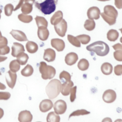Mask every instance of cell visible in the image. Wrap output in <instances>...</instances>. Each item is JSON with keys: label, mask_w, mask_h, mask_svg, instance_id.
Masks as SVG:
<instances>
[{"label": "cell", "mask_w": 122, "mask_h": 122, "mask_svg": "<svg viewBox=\"0 0 122 122\" xmlns=\"http://www.w3.org/2000/svg\"><path fill=\"white\" fill-rule=\"evenodd\" d=\"M35 7L45 15L50 14L56 10L58 0H34Z\"/></svg>", "instance_id": "cell-1"}, {"label": "cell", "mask_w": 122, "mask_h": 122, "mask_svg": "<svg viewBox=\"0 0 122 122\" xmlns=\"http://www.w3.org/2000/svg\"><path fill=\"white\" fill-rule=\"evenodd\" d=\"M86 49L90 51L95 52L99 56H104L107 55L110 51L109 46L102 41H95L86 47Z\"/></svg>", "instance_id": "cell-2"}, {"label": "cell", "mask_w": 122, "mask_h": 122, "mask_svg": "<svg viewBox=\"0 0 122 122\" xmlns=\"http://www.w3.org/2000/svg\"><path fill=\"white\" fill-rule=\"evenodd\" d=\"M61 86V83L60 80L54 79L50 81L45 88L46 93L50 99H53L59 95Z\"/></svg>", "instance_id": "cell-3"}, {"label": "cell", "mask_w": 122, "mask_h": 122, "mask_svg": "<svg viewBox=\"0 0 122 122\" xmlns=\"http://www.w3.org/2000/svg\"><path fill=\"white\" fill-rule=\"evenodd\" d=\"M39 71L41 74V78L44 80L51 79L56 74L55 69L51 66L48 65L44 61L40 63Z\"/></svg>", "instance_id": "cell-4"}, {"label": "cell", "mask_w": 122, "mask_h": 122, "mask_svg": "<svg viewBox=\"0 0 122 122\" xmlns=\"http://www.w3.org/2000/svg\"><path fill=\"white\" fill-rule=\"evenodd\" d=\"M54 29L59 36L61 37L65 36L67 30V22L64 19H62L61 22L54 25Z\"/></svg>", "instance_id": "cell-5"}, {"label": "cell", "mask_w": 122, "mask_h": 122, "mask_svg": "<svg viewBox=\"0 0 122 122\" xmlns=\"http://www.w3.org/2000/svg\"><path fill=\"white\" fill-rule=\"evenodd\" d=\"M53 107L55 112L57 114H62L65 113L67 110V104L62 100L57 101L54 103Z\"/></svg>", "instance_id": "cell-6"}, {"label": "cell", "mask_w": 122, "mask_h": 122, "mask_svg": "<svg viewBox=\"0 0 122 122\" xmlns=\"http://www.w3.org/2000/svg\"><path fill=\"white\" fill-rule=\"evenodd\" d=\"M116 99V93L114 90L108 89L106 90L102 95V99L106 103H112Z\"/></svg>", "instance_id": "cell-7"}, {"label": "cell", "mask_w": 122, "mask_h": 122, "mask_svg": "<svg viewBox=\"0 0 122 122\" xmlns=\"http://www.w3.org/2000/svg\"><path fill=\"white\" fill-rule=\"evenodd\" d=\"M17 74L11 71L10 70L8 71L5 74V79L7 85L11 88L13 89L15 85L17 80Z\"/></svg>", "instance_id": "cell-8"}, {"label": "cell", "mask_w": 122, "mask_h": 122, "mask_svg": "<svg viewBox=\"0 0 122 122\" xmlns=\"http://www.w3.org/2000/svg\"><path fill=\"white\" fill-rule=\"evenodd\" d=\"M32 118V115L31 112L28 110L21 111L18 115L19 122H31Z\"/></svg>", "instance_id": "cell-9"}, {"label": "cell", "mask_w": 122, "mask_h": 122, "mask_svg": "<svg viewBox=\"0 0 122 122\" xmlns=\"http://www.w3.org/2000/svg\"><path fill=\"white\" fill-rule=\"evenodd\" d=\"M100 14L101 12L100 9L97 7L95 6L90 8L88 10L87 13L88 18L91 20L99 19L100 18Z\"/></svg>", "instance_id": "cell-10"}, {"label": "cell", "mask_w": 122, "mask_h": 122, "mask_svg": "<svg viewBox=\"0 0 122 122\" xmlns=\"http://www.w3.org/2000/svg\"><path fill=\"white\" fill-rule=\"evenodd\" d=\"M104 13L108 17L116 19L118 16V11L112 5H106L104 7Z\"/></svg>", "instance_id": "cell-11"}, {"label": "cell", "mask_w": 122, "mask_h": 122, "mask_svg": "<svg viewBox=\"0 0 122 122\" xmlns=\"http://www.w3.org/2000/svg\"><path fill=\"white\" fill-rule=\"evenodd\" d=\"M51 46L58 51H61L65 48V43L61 39L58 38L52 39L51 40Z\"/></svg>", "instance_id": "cell-12"}, {"label": "cell", "mask_w": 122, "mask_h": 122, "mask_svg": "<svg viewBox=\"0 0 122 122\" xmlns=\"http://www.w3.org/2000/svg\"><path fill=\"white\" fill-rule=\"evenodd\" d=\"M53 103L50 99H44L40 103L39 109L42 112H46L50 111L53 107Z\"/></svg>", "instance_id": "cell-13"}, {"label": "cell", "mask_w": 122, "mask_h": 122, "mask_svg": "<svg viewBox=\"0 0 122 122\" xmlns=\"http://www.w3.org/2000/svg\"><path fill=\"white\" fill-rule=\"evenodd\" d=\"M10 33L15 40L18 41H28L26 34L21 30H12Z\"/></svg>", "instance_id": "cell-14"}, {"label": "cell", "mask_w": 122, "mask_h": 122, "mask_svg": "<svg viewBox=\"0 0 122 122\" xmlns=\"http://www.w3.org/2000/svg\"><path fill=\"white\" fill-rule=\"evenodd\" d=\"M25 49L22 44L18 42H14L11 47V55L14 57L17 56L20 52H24Z\"/></svg>", "instance_id": "cell-15"}, {"label": "cell", "mask_w": 122, "mask_h": 122, "mask_svg": "<svg viewBox=\"0 0 122 122\" xmlns=\"http://www.w3.org/2000/svg\"><path fill=\"white\" fill-rule=\"evenodd\" d=\"M56 53L54 50L51 48H48L44 50L43 59L48 62L53 61L55 60Z\"/></svg>", "instance_id": "cell-16"}, {"label": "cell", "mask_w": 122, "mask_h": 122, "mask_svg": "<svg viewBox=\"0 0 122 122\" xmlns=\"http://www.w3.org/2000/svg\"><path fill=\"white\" fill-rule=\"evenodd\" d=\"M78 60V55L73 52L68 53L65 57V62L68 65H72L76 63Z\"/></svg>", "instance_id": "cell-17"}, {"label": "cell", "mask_w": 122, "mask_h": 122, "mask_svg": "<svg viewBox=\"0 0 122 122\" xmlns=\"http://www.w3.org/2000/svg\"><path fill=\"white\" fill-rule=\"evenodd\" d=\"M73 82L71 80L69 81H66L62 83L61 86V92L63 96H68L70 94V90L73 86Z\"/></svg>", "instance_id": "cell-18"}, {"label": "cell", "mask_w": 122, "mask_h": 122, "mask_svg": "<svg viewBox=\"0 0 122 122\" xmlns=\"http://www.w3.org/2000/svg\"><path fill=\"white\" fill-rule=\"evenodd\" d=\"M37 34L39 38L42 41H45L47 40L49 36V31L46 27L38 28Z\"/></svg>", "instance_id": "cell-19"}, {"label": "cell", "mask_w": 122, "mask_h": 122, "mask_svg": "<svg viewBox=\"0 0 122 122\" xmlns=\"http://www.w3.org/2000/svg\"><path fill=\"white\" fill-rule=\"evenodd\" d=\"M63 18V13L61 11L58 10L55 12L54 14L51 18V23L53 25H55L59 23L62 20Z\"/></svg>", "instance_id": "cell-20"}, {"label": "cell", "mask_w": 122, "mask_h": 122, "mask_svg": "<svg viewBox=\"0 0 122 122\" xmlns=\"http://www.w3.org/2000/svg\"><path fill=\"white\" fill-rule=\"evenodd\" d=\"M113 67L112 65L109 62L103 63L101 67L102 72L104 75H110L112 72Z\"/></svg>", "instance_id": "cell-21"}, {"label": "cell", "mask_w": 122, "mask_h": 122, "mask_svg": "<svg viewBox=\"0 0 122 122\" xmlns=\"http://www.w3.org/2000/svg\"><path fill=\"white\" fill-rule=\"evenodd\" d=\"M26 48L27 51L30 53H34L38 50L37 44L32 41H28L26 44Z\"/></svg>", "instance_id": "cell-22"}, {"label": "cell", "mask_w": 122, "mask_h": 122, "mask_svg": "<svg viewBox=\"0 0 122 122\" xmlns=\"http://www.w3.org/2000/svg\"><path fill=\"white\" fill-rule=\"evenodd\" d=\"M16 57L17 61L19 63V64L21 65L26 64L29 59V56L28 54L24 53V52L20 53Z\"/></svg>", "instance_id": "cell-23"}, {"label": "cell", "mask_w": 122, "mask_h": 122, "mask_svg": "<svg viewBox=\"0 0 122 122\" xmlns=\"http://www.w3.org/2000/svg\"><path fill=\"white\" fill-rule=\"evenodd\" d=\"M119 37V32L115 30L111 29L107 33V39L111 41H115Z\"/></svg>", "instance_id": "cell-24"}, {"label": "cell", "mask_w": 122, "mask_h": 122, "mask_svg": "<svg viewBox=\"0 0 122 122\" xmlns=\"http://www.w3.org/2000/svg\"><path fill=\"white\" fill-rule=\"evenodd\" d=\"M46 121L47 122H60V117L55 112H51L48 114Z\"/></svg>", "instance_id": "cell-25"}, {"label": "cell", "mask_w": 122, "mask_h": 122, "mask_svg": "<svg viewBox=\"0 0 122 122\" xmlns=\"http://www.w3.org/2000/svg\"><path fill=\"white\" fill-rule=\"evenodd\" d=\"M36 23L38 26V28L41 27H47L48 21L45 18L41 16H37L35 18Z\"/></svg>", "instance_id": "cell-26"}, {"label": "cell", "mask_w": 122, "mask_h": 122, "mask_svg": "<svg viewBox=\"0 0 122 122\" xmlns=\"http://www.w3.org/2000/svg\"><path fill=\"white\" fill-rule=\"evenodd\" d=\"M33 68L30 64H28L21 71V74L23 76L29 77L31 76L33 72Z\"/></svg>", "instance_id": "cell-27"}, {"label": "cell", "mask_w": 122, "mask_h": 122, "mask_svg": "<svg viewBox=\"0 0 122 122\" xmlns=\"http://www.w3.org/2000/svg\"><path fill=\"white\" fill-rule=\"evenodd\" d=\"M33 4L29 2H25L24 4L21 6V10L22 13L27 14L30 13L32 10Z\"/></svg>", "instance_id": "cell-28"}, {"label": "cell", "mask_w": 122, "mask_h": 122, "mask_svg": "<svg viewBox=\"0 0 122 122\" xmlns=\"http://www.w3.org/2000/svg\"><path fill=\"white\" fill-rule=\"evenodd\" d=\"M77 66L79 70L82 71H86L89 67V61L85 59H81L78 62Z\"/></svg>", "instance_id": "cell-29"}, {"label": "cell", "mask_w": 122, "mask_h": 122, "mask_svg": "<svg viewBox=\"0 0 122 122\" xmlns=\"http://www.w3.org/2000/svg\"><path fill=\"white\" fill-rule=\"evenodd\" d=\"M9 68L10 71L14 73H16L19 71L20 69V64L17 60H13L11 61L9 64Z\"/></svg>", "instance_id": "cell-30"}, {"label": "cell", "mask_w": 122, "mask_h": 122, "mask_svg": "<svg viewBox=\"0 0 122 122\" xmlns=\"http://www.w3.org/2000/svg\"><path fill=\"white\" fill-rule=\"evenodd\" d=\"M95 27V23L93 20L88 19L85 20L84 24V28L89 31L92 30Z\"/></svg>", "instance_id": "cell-31"}, {"label": "cell", "mask_w": 122, "mask_h": 122, "mask_svg": "<svg viewBox=\"0 0 122 122\" xmlns=\"http://www.w3.org/2000/svg\"><path fill=\"white\" fill-rule=\"evenodd\" d=\"M59 78L61 81L63 83L66 81H70L71 79V76L68 72L65 71H63L60 73Z\"/></svg>", "instance_id": "cell-32"}, {"label": "cell", "mask_w": 122, "mask_h": 122, "mask_svg": "<svg viewBox=\"0 0 122 122\" xmlns=\"http://www.w3.org/2000/svg\"><path fill=\"white\" fill-rule=\"evenodd\" d=\"M67 39L69 42L73 46H74L76 47H81V42L76 37H74L71 35H68Z\"/></svg>", "instance_id": "cell-33"}, {"label": "cell", "mask_w": 122, "mask_h": 122, "mask_svg": "<svg viewBox=\"0 0 122 122\" xmlns=\"http://www.w3.org/2000/svg\"><path fill=\"white\" fill-rule=\"evenodd\" d=\"M18 18L20 21L26 23H30V21H32L33 19L32 16L25 14L23 13H21L18 15Z\"/></svg>", "instance_id": "cell-34"}, {"label": "cell", "mask_w": 122, "mask_h": 122, "mask_svg": "<svg viewBox=\"0 0 122 122\" xmlns=\"http://www.w3.org/2000/svg\"><path fill=\"white\" fill-rule=\"evenodd\" d=\"M76 37L79 40L80 42L82 44H88L91 40L90 36L86 34L79 35L77 36Z\"/></svg>", "instance_id": "cell-35"}, {"label": "cell", "mask_w": 122, "mask_h": 122, "mask_svg": "<svg viewBox=\"0 0 122 122\" xmlns=\"http://www.w3.org/2000/svg\"><path fill=\"white\" fill-rule=\"evenodd\" d=\"M89 113H90V112L85 109L77 110L71 113L69 116V118H70L72 116H78L80 115H87Z\"/></svg>", "instance_id": "cell-36"}, {"label": "cell", "mask_w": 122, "mask_h": 122, "mask_svg": "<svg viewBox=\"0 0 122 122\" xmlns=\"http://www.w3.org/2000/svg\"><path fill=\"white\" fill-rule=\"evenodd\" d=\"M103 19L109 25H112L116 23V19L111 18L107 17L103 12H102L100 14Z\"/></svg>", "instance_id": "cell-37"}, {"label": "cell", "mask_w": 122, "mask_h": 122, "mask_svg": "<svg viewBox=\"0 0 122 122\" xmlns=\"http://www.w3.org/2000/svg\"><path fill=\"white\" fill-rule=\"evenodd\" d=\"M14 10V7L13 5L10 3H9L5 5L4 7L5 14L7 16H10L11 15L13 10Z\"/></svg>", "instance_id": "cell-38"}, {"label": "cell", "mask_w": 122, "mask_h": 122, "mask_svg": "<svg viewBox=\"0 0 122 122\" xmlns=\"http://www.w3.org/2000/svg\"><path fill=\"white\" fill-rule=\"evenodd\" d=\"M76 90H77V86H75L73 87H71L70 90V101L71 102H73L76 99Z\"/></svg>", "instance_id": "cell-39"}, {"label": "cell", "mask_w": 122, "mask_h": 122, "mask_svg": "<svg viewBox=\"0 0 122 122\" xmlns=\"http://www.w3.org/2000/svg\"><path fill=\"white\" fill-rule=\"evenodd\" d=\"M114 59L118 61H122V51L120 50H116L113 52Z\"/></svg>", "instance_id": "cell-40"}, {"label": "cell", "mask_w": 122, "mask_h": 122, "mask_svg": "<svg viewBox=\"0 0 122 122\" xmlns=\"http://www.w3.org/2000/svg\"><path fill=\"white\" fill-rule=\"evenodd\" d=\"M10 93L8 92H0V100H7L10 97Z\"/></svg>", "instance_id": "cell-41"}, {"label": "cell", "mask_w": 122, "mask_h": 122, "mask_svg": "<svg viewBox=\"0 0 122 122\" xmlns=\"http://www.w3.org/2000/svg\"><path fill=\"white\" fill-rule=\"evenodd\" d=\"M114 72L115 75L120 76L122 75V65L118 64L114 68Z\"/></svg>", "instance_id": "cell-42"}, {"label": "cell", "mask_w": 122, "mask_h": 122, "mask_svg": "<svg viewBox=\"0 0 122 122\" xmlns=\"http://www.w3.org/2000/svg\"><path fill=\"white\" fill-rule=\"evenodd\" d=\"M10 48L7 45L3 47L0 48V55H4L8 54L10 52Z\"/></svg>", "instance_id": "cell-43"}, {"label": "cell", "mask_w": 122, "mask_h": 122, "mask_svg": "<svg viewBox=\"0 0 122 122\" xmlns=\"http://www.w3.org/2000/svg\"><path fill=\"white\" fill-rule=\"evenodd\" d=\"M7 44H8V40L7 38L3 36L2 39L0 40V48L6 46L7 45Z\"/></svg>", "instance_id": "cell-44"}, {"label": "cell", "mask_w": 122, "mask_h": 122, "mask_svg": "<svg viewBox=\"0 0 122 122\" xmlns=\"http://www.w3.org/2000/svg\"><path fill=\"white\" fill-rule=\"evenodd\" d=\"M114 4L118 9H122V0H114Z\"/></svg>", "instance_id": "cell-45"}, {"label": "cell", "mask_w": 122, "mask_h": 122, "mask_svg": "<svg viewBox=\"0 0 122 122\" xmlns=\"http://www.w3.org/2000/svg\"><path fill=\"white\" fill-rule=\"evenodd\" d=\"M112 48L115 51L117 50H120L122 51V44H121L119 43H116L112 46Z\"/></svg>", "instance_id": "cell-46"}, {"label": "cell", "mask_w": 122, "mask_h": 122, "mask_svg": "<svg viewBox=\"0 0 122 122\" xmlns=\"http://www.w3.org/2000/svg\"><path fill=\"white\" fill-rule=\"evenodd\" d=\"M24 1V0H20L19 2L18 3V4H17V5L15 7V8L14 9V11H16L17 10H18L21 7V6L22 5V4H23V2Z\"/></svg>", "instance_id": "cell-47"}, {"label": "cell", "mask_w": 122, "mask_h": 122, "mask_svg": "<svg viewBox=\"0 0 122 122\" xmlns=\"http://www.w3.org/2000/svg\"><path fill=\"white\" fill-rule=\"evenodd\" d=\"M102 122H112V120L109 117H106L102 120Z\"/></svg>", "instance_id": "cell-48"}, {"label": "cell", "mask_w": 122, "mask_h": 122, "mask_svg": "<svg viewBox=\"0 0 122 122\" xmlns=\"http://www.w3.org/2000/svg\"><path fill=\"white\" fill-rule=\"evenodd\" d=\"M6 86H5V85H4V84L0 82V90H3L6 89Z\"/></svg>", "instance_id": "cell-49"}, {"label": "cell", "mask_w": 122, "mask_h": 122, "mask_svg": "<svg viewBox=\"0 0 122 122\" xmlns=\"http://www.w3.org/2000/svg\"><path fill=\"white\" fill-rule=\"evenodd\" d=\"M7 59V57L6 56H0V62L4 61Z\"/></svg>", "instance_id": "cell-50"}, {"label": "cell", "mask_w": 122, "mask_h": 122, "mask_svg": "<svg viewBox=\"0 0 122 122\" xmlns=\"http://www.w3.org/2000/svg\"><path fill=\"white\" fill-rule=\"evenodd\" d=\"M3 115H4V111L2 108H0V119L2 118Z\"/></svg>", "instance_id": "cell-51"}, {"label": "cell", "mask_w": 122, "mask_h": 122, "mask_svg": "<svg viewBox=\"0 0 122 122\" xmlns=\"http://www.w3.org/2000/svg\"><path fill=\"white\" fill-rule=\"evenodd\" d=\"M24 2H29L30 3H31L32 4H33L34 2V0H24Z\"/></svg>", "instance_id": "cell-52"}, {"label": "cell", "mask_w": 122, "mask_h": 122, "mask_svg": "<svg viewBox=\"0 0 122 122\" xmlns=\"http://www.w3.org/2000/svg\"><path fill=\"white\" fill-rule=\"evenodd\" d=\"M114 122H122V119H117Z\"/></svg>", "instance_id": "cell-53"}, {"label": "cell", "mask_w": 122, "mask_h": 122, "mask_svg": "<svg viewBox=\"0 0 122 122\" xmlns=\"http://www.w3.org/2000/svg\"><path fill=\"white\" fill-rule=\"evenodd\" d=\"M2 38H3V36H2L1 33V32H0V40H1V39H2Z\"/></svg>", "instance_id": "cell-54"}, {"label": "cell", "mask_w": 122, "mask_h": 122, "mask_svg": "<svg viewBox=\"0 0 122 122\" xmlns=\"http://www.w3.org/2000/svg\"><path fill=\"white\" fill-rule=\"evenodd\" d=\"M110 0H99V1H108Z\"/></svg>", "instance_id": "cell-55"}, {"label": "cell", "mask_w": 122, "mask_h": 122, "mask_svg": "<svg viewBox=\"0 0 122 122\" xmlns=\"http://www.w3.org/2000/svg\"><path fill=\"white\" fill-rule=\"evenodd\" d=\"M120 42L122 43V37H121V38H120Z\"/></svg>", "instance_id": "cell-56"}, {"label": "cell", "mask_w": 122, "mask_h": 122, "mask_svg": "<svg viewBox=\"0 0 122 122\" xmlns=\"http://www.w3.org/2000/svg\"><path fill=\"white\" fill-rule=\"evenodd\" d=\"M1 12H2V10H1L0 9V18H1V15H0V14H1Z\"/></svg>", "instance_id": "cell-57"}, {"label": "cell", "mask_w": 122, "mask_h": 122, "mask_svg": "<svg viewBox=\"0 0 122 122\" xmlns=\"http://www.w3.org/2000/svg\"><path fill=\"white\" fill-rule=\"evenodd\" d=\"M119 30L121 31V33H122V28L120 29H119Z\"/></svg>", "instance_id": "cell-58"}, {"label": "cell", "mask_w": 122, "mask_h": 122, "mask_svg": "<svg viewBox=\"0 0 122 122\" xmlns=\"http://www.w3.org/2000/svg\"><path fill=\"white\" fill-rule=\"evenodd\" d=\"M1 75V73L0 72V75Z\"/></svg>", "instance_id": "cell-59"}, {"label": "cell", "mask_w": 122, "mask_h": 122, "mask_svg": "<svg viewBox=\"0 0 122 122\" xmlns=\"http://www.w3.org/2000/svg\"></svg>", "instance_id": "cell-60"}, {"label": "cell", "mask_w": 122, "mask_h": 122, "mask_svg": "<svg viewBox=\"0 0 122 122\" xmlns=\"http://www.w3.org/2000/svg\"></svg>", "instance_id": "cell-61"}]
</instances>
